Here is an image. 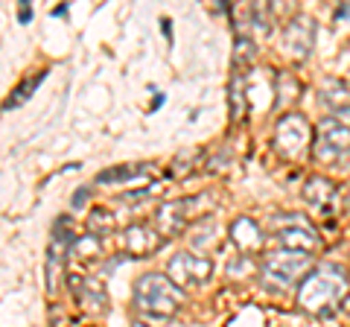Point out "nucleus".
Segmentation results:
<instances>
[{
	"instance_id": "obj_19",
	"label": "nucleus",
	"mask_w": 350,
	"mask_h": 327,
	"mask_svg": "<svg viewBox=\"0 0 350 327\" xmlns=\"http://www.w3.org/2000/svg\"><path fill=\"white\" fill-rule=\"evenodd\" d=\"M245 114V82H243V70H234L231 76V117L239 120Z\"/></svg>"
},
{
	"instance_id": "obj_1",
	"label": "nucleus",
	"mask_w": 350,
	"mask_h": 327,
	"mask_svg": "<svg viewBox=\"0 0 350 327\" xmlns=\"http://www.w3.org/2000/svg\"><path fill=\"white\" fill-rule=\"evenodd\" d=\"M347 272L336 263H321L298 287V307L310 315H333L338 304L347 298Z\"/></svg>"
},
{
	"instance_id": "obj_8",
	"label": "nucleus",
	"mask_w": 350,
	"mask_h": 327,
	"mask_svg": "<svg viewBox=\"0 0 350 327\" xmlns=\"http://www.w3.org/2000/svg\"><path fill=\"white\" fill-rule=\"evenodd\" d=\"M315 36H319V24H315L310 15H295L286 21V27H283L280 41H283V50H286L289 59L306 62L315 47Z\"/></svg>"
},
{
	"instance_id": "obj_11",
	"label": "nucleus",
	"mask_w": 350,
	"mask_h": 327,
	"mask_svg": "<svg viewBox=\"0 0 350 327\" xmlns=\"http://www.w3.org/2000/svg\"><path fill=\"white\" fill-rule=\"evenodd\" d=\"M304 202L321 216H333L338 205V187L327 176H310L304 181Z\"/></svg>"
},
{
	"instance_id": "obj_5",
	"label": "nucleus",
	"mask_w": 350,
	"mask_h": 327,
	"mask_svg": "<svg viewBox=\"0 0 350 327\" xmlns=\"http://www.w3.org/2000/svg\"><path fill=\"white\" fill-rule=\"evenodd\" d=\"M310 138H312V126L306 123L304 114H286L275 126V149L286 161H298L301 155H306L310 152Z\"/></svg>"
},
{
	"instance_id": "obj_13",
	"label": "nucleus",
	"mask_w": 350,
	"mask_h": 327,
	"mask_svg": "<svg viewBox=\"0 0 350 327\" xmlns=\"http://www.w3.org/2000/svg\"><path fill=\"white\" fill-rule=\"evenodd\" d=\"M231 243L243 252L245 257H251V254H257L262 246H266V237H262V228L251 220V216H239V220H234L231 222Z\"/></svg>"
},
{
	"instance_id": "obj_7",
	"label": "nucleus",
	"mask_w": 350,
	"mask_h": 327,
	"mask_svg": "<svg viewBox=\"0 0 350 327\" xmlns=\"http://www.w3.org/2000/svg\"><path fill=\"white\" fill-rule=\"evenodd\" d=\"M213 275V263L202 254H193V252H178L170 257L167 263V278L175 283L178 289H193V287H202Z\"/></svg>"
},
{
	"instance_id": "obj_23",
	"label": "nucleus",
	"mask_w": 350,
	"mask_h": 327,
	"mask_svg": "<svg viewBox=\"0 0 350 327\" xmlns=\"http://www.w3.org/2000/svg\"><path fill=\"white\" fill-rule=\"evenodd\" d=\"M213 231V220H204V222H199V225H196V231H193V246H199V248H204V246H213V239L211 237H207V234H211Z\"/></svg>"
},
{
	"instance_id": "obj_12",
	"label": "nucleus",
	"mask_w": 350,
	"mask_h": 327,
	"mask_svg": "<svg viewBox=\"0 0 350 327\" xmlns=\"http://www.w3.org/2000/svg\"><path fill=\"white\" fill-rule=\"evenodd\" d=\"M70 289H73V296H76V301H79L82 310H88V313H105L108 310V292H105V287L100 280L73 275Z\"/></svg>"
},
{
	"instance_id": "obj_22",
	"label": "nucleus",
	"mask_w": 350,
	"mask_h": 327,
	"mask_svg": "<svg viewBox=\"0 0 350 327\" xmlns=\"http://www.w3.org/2000/svg\"><path fill=\"white\" fill-rule=\"evenodd\" d=\"M62 269H64V260L47 257V292L50 296H56L59 287H62Z\"/></svg>"
},
{
	"instance_id": "obj_14",
	"label": "nucleus",
	"mask_w": 350,
	"mask_h": 327,
	"mask_svg": "<svg viewBox=\"0 0 350 327\" xmlns=\"http://www.w3.org/2000/svg\"><path fill=\"white\" fill-rule=\"evenodd\" d=\"M319 96H321V103L327 108H333L336 114L350 112V85L345 79H336V76L324 79L321 88H319Z\"/></svg>"
},
{
	"instance_id": "obj_25",
	"label": "nucleus",
	"mask_w": 350,
	"mask_h": 327,
	"mask_svg": "<svg viewBox=\"0 0 350 327\" xmlns=\"http://www.w3.org/2000/svg\"><path fill=\"white\" fill-rule=\"evenodd\" d=\"M131 327H170V319H163V315H137Z\"/></svg>"
},
{
	"instance_id": "obj_21",
	"label": "nucleus",
	"mask_w": 350,
	"mask_h": 327,
	"mask_svg": "<svg viewBox=\"0 0 350 327\" xmlns=\"http://www.w3.org/2000/svg\"><path fill=\"white\" fill-rule=\"evenodd\" d=\"M41 79H44V73H38V76H32V79H27V82H21L18 85V88L12 91V94H9V100H6V112H9V108H15V105H21V103H24L27 100V94L32 91V88H38V85H41Z\"/></svg>"
},
{
	"instance_id": "obj_20",
	"label": "nucleus",
	"mask_w": 350,
	"mask_h": 327,
	"mask_svg": "<svg viewBox=\"0 0 350 327\" xmlns=\"http://www.w3.org/2000/svg\"><path fill=\"white\" fill-rule=\"evenodd\" d=\"M251 62H254V41H251L248 36H237V41H234V70H243V64L248 68Z\"/></svg>"
},
{
	"instance_id": "obj_28",
	"label": "nucleus",
	"mask_w": 350,
	"mask_h": 327,
	"mask_svg": "<svg viewBox=\"0 0 350 327\" xmlns=\"http://www.w3.org/2000/svg\"><path fill=\"white\" fill-rule=\"evenodd\" d=\"M21 24H27V21H29V3H21Z\"/></svg>"
},
{
	"instance_id": "obj_26",
	"label": "nucleus",
	"mask_w": 350,
	"mask_h": 327,
	"mask_svg": "<svg viewBox=\"0 0 350 327\" xmlns=\"http://www.w3.org/2000/svg\"><path fill=\"white\" fill-rule=\"evenodd\" d=\"M85 202H88V190L82 187L79 193H76V196H73V208H79V205H85Z\"/></svg>"
},
{
	"instance_id": "obj_17",
	"label": "nucleus",
	"mask_w": 350,
	"mask_h": 327,
	"mask_svg": "<svg viewBox=\"0 0 350 327\" xmlns=\"http://www.w3.org/2000/svg\"><path fill=\"white\" fill-rule=\"evenodd\" d=\"M70 254H73V257H79V263L91 266V263H96V260L103 257V239H100V237H94V234L79 237V239L73 243Z\"/></svg>"
},
{
	"instance_id": "obj_9",
	"label": "nucleus",
	"mask_w": 350,
	"mask_h": 327,
	"mask_svg": "<svg viewBox=\"0 0 350 327\" xmlns=\"http://www.w3.org/2000/svg\"><path fill=\"white\" fill-rule=\"evenodd\" d=\"M199 205V199H175V202H163L161 208L155 211V220H152V225H155V231L163 237V239H172L184 234V228H187L190 222V211Z\"/></svg>"
},
{
	"instance_id": "obj_18",
	"label": "nucleus",
	"mask_w": 350,
	"mask_h": 327,
	"mask_svg": "<svg viewBox=\"0 0 350 327\" xmlns=\"http://www.w3.org/2000/svg\"><path fill=\"white\" fill-rule=\"evenodd\" d=\"M275 94H278V105H280V108H283V105H292V103L301 96V82L295 79L292 73L283 70V73H278V91H275Z\"/></svg>"
},
{
	"instance_id": "obj_2",
	"label": "nucleus",
	"mask_w": 350,
	"mask_h": 327,
	"mask_svg": "<svg viewBox=\"0 0 350 327\" xmlns=\"http://www.w3.org/2000/svg\"><path fill=\"white\" fill-rule=\"evenodd\" d=\"M131 304H135L137 315H163V319H172L184 304V289H178L161 272H149V275H140L135 280Z\"/></svg>"
},
{
	"instance_id": "obj_15",
	"label": "nucleus",
	"mask_w": 350,
	"mask_h": 327,
	"mask_svg": "<svg viewBox=\"0 0 350 327\" xmlns=\"http://www.w3.org/2000/svg\"><path fill=\"white\" fill-rule=\"evenodd\" d=\"M152 170V164H120V167L111 170H103L96 176V184H120V181H131V179H140Z\"/></svg>"
},
{
	"instance_id": "obj_24",
	"label": "nucleus",
	"mask_w": 350,
	"mask_h": 327,
	"mask_svg": "<svg viewBox=\"0 0 350 327\" xmlns=\"http://www.w3.org/2000/svg\"><path fill=\"white\" fill-rule=\"evenodd\" d=\"M228 272L237 278V275H254L257 272V266H254V260L251 257H239V260H234L231 266H228Z\"/></svg>"
},
{
	"instance_id": "obj_16",
	"label": "nucleus",
	"mask_w": 350,
	"mask_h": 327,
	"mask_svg": "<svg viewBox=\"0 0 350 327\" xmlns=\"http://www.w3.org/2000/svg\"><path fill=\"white\" fill-rule=\"evenodd\" d=\"M85 228H88V234H94V237L105 239V237H111V234H114L117 220H114V213H111V211H105V208H94L91 213H88Z\"/></svg>"
},
{
	"instance_id": "obj_3",
	"label": "nucleus",
	"mask_w": 350,
	"mask_h": 327,
	"mask_svg": "<svg viewBox=\"0 0 350 327\" xmlns=\"http://www.w3.org/2000/svg\"><path fill=\"white\" fill-rule=\"evenodd\" d=\"M312 269H315L312 254L278 248V252H269V257L260 263V278L271 289H289L295 283L301 287V283L310 278Z\"/></svg>"
},
{
	"instance_id": "obj_10",
	"label": "nucleus",
	"mask_w": 350,
	"mask_h": 327,
	"mask_svg": "<svg viewBox=\"0 0 350 327\" xmlns=\"http://www.w3.org/2000/svg\"><path fill=\"white\" fill-rule=\"evenodd\" d=\"M120 243H123V252L129 257H149V254H155L158 248H161L163 237L155 231V225L135 222V225H129L126 231H123Z\"/></svg>"
},
{
	"instance_id": "obj_29",
	"label": "nucleus",
	"mask_w": 350,
	"mask_h": 327,
	"mask_svg": "<svg viewBox=\"0 0 350 327\" xmlns=\"http://www.w3.org/2000/svg\"><path fill=\"white\" fill-rule=\"evenodd\" d=\"M345 211H347V213H350V187H347V190H345Z\"/></svg>"
},
{
	"instance_id": "obj_27",
	"label": "nucleus",
	"mask_w": 350,
	"mask_h": 327,
	"mask_svg": "<svg viewBox=\"0 0 350 327\" xmlns=\"http://www.w3.org/2000/svg\"><path fill=\"white\" fill-rule=\"evenodd\" d=\"M345 18H350V3H345V6L336 9V21H345Z\"/></svg>"
},
{
	"instance_id": "obj_6",
	"label": "nucleus",
	"mask_w": 350,
	"mask_h": 327,
	"mask_svg": "<svg viewBox=\"0 0 350 327\" xmlns=\"http://www.w3.org/2000/svg\"><path fill=\"white\" fill-rule=\"evenodd\" d=\"M271 228H278V246L286 248V252H304L312 254L319 252L321 239L312 231V225L304 220V216H275Z\"/></svg>"
},
{
	"instance_id": "obj_4",
	"label": "nucleus",
	"mask_w": 350,
	"mask_h": 327,
	"mask_svg": "<svg viewBox=\"0 0 350 327\" xmlns=\"http://www.w3.org/2000/svg\"><path fill=\"white\" fill-rule=\"evenodd\" d=\"M312 158L319 164H338L350 158V126H345L338 117H327L315 126V144Z\"/></svg>"
}]
</instances>
